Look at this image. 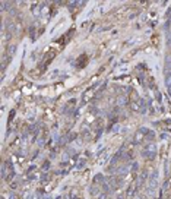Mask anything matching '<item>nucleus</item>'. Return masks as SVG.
<instances>
[{
  "mask_svg": "<svg viewBox=\"0 0 171 199\" xmlns=\"http://www.w3.org/2000/svg\"><path fill=\"white\" fill-rule=\"evenodd\" d=\"M161 139H168V135L167 133H161Z\"/></svg>",
  "mask_w": 171,
  "mask_h": 199,
  "instance_id": "11",
  "label": "nucleus"
},
{
  "mask_svg": "<svg viewBox=\"0 0 171 199\" xmlns=\"http://www.w3.org/2000/svg\"><path fill=\"white\" fill-rule=\"evenodd\" d=\"M49 163H45V164H44V166H42V168H44V170H47V168H49Z\"/></svg>",
  "mask_w": 171,
  "mask_h": 199,
  "instance_id": "14",
  "label": "nucleus"
},
{
  "mask_svg": "<svg viewBox=\"0 0 171 199\" xmlns=\"http://www.w3.org/2000/svg\"><path fill=\"white\" fill-rule=\"evenodd\" d=\"M142 155L145 158H148V160H154L155 155H156V147H155V143H152V145H149V147H146V148L143 149Z\"/></svg>",
  "mask_w": 171,
  "mask_h": 199,
  "instance_id": "1",
  "label": "nucleus"
},
{
  "mask_svg": "<svg viewBox=\"0 0 171 199\" xmlns=\"http://www.w3.org/2000/svg\"><path fill=\"white\" fill-rule=\"evenodd\" d=\"M135 193H136V184H132L127 187V192H126V198L127 199H132L135 196Z\"/></svg>",
  "mask_w": 171,
  "mask_h": 199,
  "instance_id": "4",
  "label": "nucleus"
},
{
  "mask_svg": "<svg viewBox=\"0 0 171 199\" xmlns=\"http://www.w3.org/2000/svg\"><path fill=\"white\" fill-rule=\"evenodd\" d=\"M170 35H171V32H170Z\"/></svg>",
  "mask_w": 171,
  "mask_h": 199,
  "instance_id": "18",
  "label": "nucleus"
},
{
  "mask_svg": "<svg viewBox=\"0 0 171 199\" xmlns=\"http://www.w3.org/2000/svg\"><path fill=\"white\" fill-rule=\"evenodd\" d=\"M83 164H85V161L82 160V161H79V164H78V168H82L83 167Z\"/></svg>",
  "mask_w": 171,
  "mask_h": 199,
  "instance_id": "10",
  "label": "nucleus"
},
{
  "mask_svg": "<svg viewBox=\"0 0 171 199\" xmlns=\"http://www.w3.org/2000/svg\"><path fill=\"white\" fill-rule=\"evenodd\" d=\"M89 195L92 196V198H98V196H99V187H97V186H91L89 187Z\"/></svg>",
  "mask_w": 171,
  "mask_h": 199,
  "instance_id": "5",
  "label": "nucleus"
},
{
  "mask_svg": "<svg viewBox=\"0 0 171 199\" xmlns=\"http://www.w3.org/2000/svg\"><path fill=\"white\" fill-rule=\"evenodd\" d=\"M145 135H149V129H148V127H140L139 132L136 133V136H135V142H140L143 139Z\"/></svg>",
  "mask_w": 171,
  "mask_h": 199,
  "instance_id": "3",
  "label": "nucleus"
},
{
  "mask_svg": "<svg viewBox=\"0 0 171 199\" xmlns=\"http://www.w3.org/2000/svg\"><path fill=\"white\" fill-rule=\"evenodd\" d=\"M94 182H95V183H104V182H106V177L99 173V174H97V176L94 177Z\"/></svg>",
  "mask_w": 171,
  "mask_h": 199,
  "instance_id": "7",
  "label": "nucleus"
},
{
  "mask_svg": "<svg viewBox=\"0 0 171 199\" xmlns=\"http://www.w3.org/2000/svg\"><path fill=\"white\" fill-rule=\"evenodd\" d=\"M168 92H170V97H171V86H170V88H168Z\"/></svg>",
  "mask_w": 171,
  "mask_h": 199,
  "instance_id": "17",
  "label": "nucleus"
},
{
  "mask_svg": "<svg viewBox=\"0 0 171 199\" xmlns=\"http://www.w3.org/2000/svg\"><path fill=\"white\" fill-rule=\"evenodd\" d=\"M156 187H158V170H155L152 176L149 177V192L152 193Z\"/></svg>",
  "mask_w": 171,
  "mask_h": 199,
  "instance_id": "2",
  "label": "nucleus"
},
{
  "mask_svg": "<svg viewBox=\"0 0 171 199\" xmlns=\"http://www.w3.org/2000/svg\"><path fill=\"white\" fill-rule=\"evenodd\" d=\"M135 199H145V198H143V196H136Z\"/></svg>",
  "mask_w": 171,
  "mask_h": 199,
  "instance_id": "16",
  "label": "nucleus"
},
{
  "mask_svg": "<svg viewBox=\"0 0 171 199\" xmlns=\"http://www.w3.org/2000/svg\"><path fill=\"white\" fill-rule=\"evenodd\" d=\"M117 104H119V106H126V104H127V97H126V95H120V97L117 98Z\"/></svg>",
  "mask_w": 171,
  "mask_h": 199,
  "instance_id": "6",
  "label": "nucleus"
},
{
  "mask_svg": "<svg viewBox=\"0 0 171 199\" xmlns=\"http://www.w3.org/2000/svg\"><path fill=\"white\" fill-rule=\"evenodd\" d=\"M165 85L170 88L171 86V75H167V78H165Z\"/></svg>",
  "mask_w": 171,
  "mask_h": 199,
  "instance_id": "8",
  "label": "nucleus"
},
{
  "mask_svg": "<svg viewBox=\"0 0 171 199\" xmlns=\"http://www.w3.org/2000/svg\"><path fill=\"white\" fill-rule=\"evenodd\" d=\"M15 50H16V47H15V46H12V49H9V53H12V54H13V53H15Z\"/></svg>",
  "mask_w": 171,
  "mask_h": 199,
  "instance_id": "12",
  "label": "nucleus"
},
{
  "mask_svg": "<svg viewBox=\"0 0 171 199\" xmlns=\"http://www.w3.org/2000/svg\"><path fill=\"white\" fill-rule=\"evenodd\" d=\"M167 46H171V35H168V38H167Z\"/></svg>",
  "mask_w": 171,
  "mask_h": 199,
  "instance_id": "13",
  "label": "nucleus"
},
{
  "mask_svg": "<svg viewBox=\"0 0 171 199\" xmlns=\"http://www.w3.org/2000/svg\"><path fill=\"white\" fill-rule=\"evenodd\" d=\"M145 179H146V171H143L142 176H140V180H139V184H142V183L145 182Z\"/></svg>",
  "mask_w": 171,
  "mask_h": 199,
  "instance_id": "9",
  "label": "nucleus"
},
{
  "mask_svg": "<svg viewBox=\"0 0 171 199\" xmlns=\"http://www.w3.org/2000/svg\"><path fill=\"white\" fill-rule=\"evenodd\" d=\"M167 16L170 18V22H171V10H170V12H167Z\"/></svg>",
  "mask_w": 171,
  "mask_h": 199,
  "instance_id": "15",
  "label": "nucleus"
}]
</instances>
